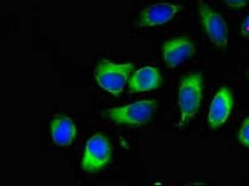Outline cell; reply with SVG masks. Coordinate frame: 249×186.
<instances>
[{"label": "cell", "mask_w": 249, "mask_h": 186, "mask_svg": "<svg viewBox=\"0 0 249 186\" xmlns=\"http://www.w3.org/2000/svg\"><path fill=\"white\" fill-rule=\"evenodd\" d=\"M50 133L53 141L57 147H69L76 137V125L72 118L60 114L51 121Z\"/></svg>", "instance_id": "10"}, {"label": "cell", "mask_w": 249, "mask_h": 186, "mask_svg": "<svg viewBox=\"0 0 249 186\" xmlns=\"http://www.w3.org/2000/svg\"><path fill=\"white\" fill-rule=\"evenodd\" d=\"M164 63L168 68H176L196 54V45L190 37H173L162 45Z\"/></svg>", "instance_id": "8"}, {"label": "cell", "mask_w": 249, "mask_h": 186, "mask_svg": "<svg viewBox=\"0 0 249 186\" xmlns=\"http://www.w3.org/2000/svg\"><path fill=\"white\" fill-rule=\"evenodd\" d=\"M233 106H234V99H233L232 88L222 87L213 97L207 117L208 124L213 130H218L228 121Z\"/></svg>", "instance_id": "7"}, {"label": "cell", "mask_w": 249, "mask_h": 186, "mask_svg": "<svg viewBox=\"0 0 249 186\" xmlns=\"http://www.w3.org/2000/svg\"><path fill=\"white\" fill-rule=\"evenodd\" d=\"M181 10V6L173 3H156L142 9L135 21L136 28H155L167 24Z\"/></svg>", "instance_id": "6"}, {"label": "cell", "mask_w": 249, "mask_h": 186, "mask_svg": "<svg viewBox=\"0 0 249 186\" xmlns=\"http://www.w3.org/2000/svg\"><path fill=\"white\" fill-rule=\"evenodd\" d=\"M156 109L157 102L148 99L135 102L122 107L110 108L102 113V116L113 123L122 125H143L152 119Z\"/></svg>", "instance_id": "3"}, {"label": "cell", "mask_w": 249, "mask_h": 186, "mask_svg": "<svg viewBox=\"0 0 249 186\" xmlns=\"http://www.w3.org/2000/svg\"><path fill=\"white\" fill-rule=\"evenodd\" d=\"M198 13L202 28L212 45L218 50L227 47L230 32H228V25H227L224 17L219 13L214 12L204 1H199Z\"/></svg>", "instance_id": "5"}, {"label": "cell", "mask_w": 249, "mask_h": 186, "mask_svg": "<svg viewBox=\"0 0 249 186\" xmlns=\"http://www.w3.org/2000/svg\"><path fill=\"white\" fill-rule=\"evenodd\" d=\"M238 141L244 147L249 148V116L244 119L242 127L238 130Z\"/></svg>", "instance_id": "11"}, {"label": "cell", "mask_w": 249, "mask_h": 186, "mask_svg": "<svg viewBox=\"0 0 249 186\" xmlns=\"http://www.w3.org/2000/svg\"><path fill=\"white\" fill-rule=\"evenodd\" d=\"M111 147L104 134H95L88 140L81 160V169L88 174L102 170L111 161Z\"/></svg>", "instance_id": "4"}, {"label": "cell", "mask_w": 249, "mask_h": 186, "mask_svg": "<svg viewBox=\"0 0 249 186\" xmlns=\"http://www.w3.org/2000/svg\"><path fill=\"white\" fill-rule=\"evenodd\" d=\"M227 6L232 9H242L249 5V0H223Z\"/></svg>", "instance_id": "12"}, {"label": "cell", "mask_w": 249, "mask_h": 186, "mask_svg": "<svg viewBox=\"0 0 249 186\" xmlns=\"http://www.w3.org/2000/svg\"><path fill=\"white\" fill-rule=\"evenodd\" d=\"M241 35L243 37H249V13L241 26Z\"/></svg>", "instance_id": "13"}, {"label": "cell", "mask_w": 249, "mask_h": 186, "mask_svg": "<svg viewBox=\"0 0 249 186\" xmlns=\"http://www.w3.org/2000/svg\"><path fill=\"white\" fill-rule=\"evenodd\" d=\"M203 97V77L199 74H191L183 77L178 91H177V103H178L181 119L176 127H184L191 119L197 114Z\"/></svg>", "instance_id": "1"}, {"label": "cell", "mask_w": 249, "mask_h": 186, "mask_svg": "<svg viewBox=\"0 0 249 186\" xmlns=\"http://www.w3.org/2000/svg\"><path fill=\"white\" fill-rule=\"evenodd\" d=\"M162 81L161 74L155 66H144L135 71L128 78V92L141 93L155 91Z\"/></svg>", "instance_id": "9"}, {"label": "cell", "mask_w": 249, "mask_h": 186, "mask_svg": "<svg viewBox=\"0 0 249 186\" xmlns=\"http://www.w3.org/2000/svg\"><path fill=\"white\" fill-rule=\"evenodd\" d=\"M133 70V63H115L107 59H102L93 71V77L102 90L113 96H119L128 83Z\"/></svg>", "instance_id": "2"}]
</instances>
